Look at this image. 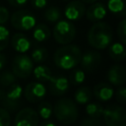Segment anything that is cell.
<instances>
[{
  "label": "cell",
  "mask_w": 126,
  "mask_h": 126,
  "mask_svg": "<svg viewBox=\"0 0 126 126\" xmlns=\"http://www.w3.org/2000/svg\"><path fill=\"white\" fill-rule=\"evenodd\" d=\"M82 50L76 44H64L58 48L53 56L54 63L63 70H71L75 68L81 60Z\"/></svg>",
  "instance_id": "cell-1"
},
{
  "label": "cell",
  "mask_w": 126,
  "mask_h": 126,
  "mask_svg": "<svg viewBox=\"0 0 126 126\" xmlns=\"http://www.w3.org/2000/svg\"><path fill=\"white\" fill-rule=\"evenodd\" d=\"M112 41V29L104 22H95L89 30L88 42L94 49L101 50L109 46Z\"/></svg>",
  "instance_id": "cell-2"
},
{
  "label": "cell",
  "mask_w": 126,
  "mask_h": 126,
  "mask_svg": "<svg viewBox=\"0 0 126 126\" xmlns=\"http://www.w3.org/2000/svg\"><path fill=\"white\" fill-rule=\"evenodd\" d=\"M53 113L56 119L64 125L73 124L77 120L79 114L76 103L71 98L67 97L60 98L55 102Z\"/></svg>",
  "instance_id": "cell-3"
},
{
  "label": "cell",
  "mask_w": 126,
  "mask_h": 126,
  "mask_svg": "<svg viewBox=\"0 0 126 126\" xmlns=\"http://www.w3.org/2000/svg\"><path fill=\"white\" fill-rule=\"evenodd\" d=\"M23 95V88L19 84H12L8 90H0V101L8 111H15L20 106V101Z\"/></svg>",
  "instance_id": "cell-4"
},
{
  "label": "cell",
  "mask_w": 126,
  "mask_h": 126,
  "mask_svg": "<svg viewBox=\"0 0 126 126\" xmlns=\"http://www.w3.org/2000/svg\"><path fill=\"white\" fill-rule=\"evenodd\" d=\"M52 35L55 41L59 44H68L75 39L76 28L72 22L68 20H59L55 23Z\"/></svg>",
  "instance_id": "cell-5"
},
{
  "label": "cell",
  "mask_w": 126,
  "mask_h": 126,
  "mask_svg": "<svg viewBox=\"0 0 126 126\" xmlns=\"http://www.w3.org/2000/svg\"><path fill=\"white\" fill-rule=\"evenodd\" d=\"M102 116L106 126H126V112L121 105H108L103 109Z\"/></svg>",
  "instance_id": "cell-6"
},
{
  "label": "cell",
  "mask_w": 126,
  "mask_h": 126,
  "mask_svg": "<svg viewBox=\"0 0 126 126\" xmlns=\"http://www.w3.org/2000/svg\"><path fill=\"white\" fill-rule=\"evenodd\" d=\"M33 69V62L30 56L25 53H20L13 59L12 62V72L17 78L26 79L32 73Z\"/></svg>",
  "instance_id": "cell-7"
},
{
  "label": "cell",
  "mask_w": 126,
  "mask_h": 126,
  "mask_svg": "<svg viewBox=\"0 0 126 126\" xmlns=\"http://www.w3.org/2000/svg\"><path fill=\"white\" fill-rule=\"evenodd\" d=\"M11 25L19 31H30L36 25L35 17L28 10H19L12 14Z\"/></svg>",
  "instance_id": "cell-8"
},
{
  "label": "cell",
  "mask_w": 126,
  "mask_h": 126,
  "mask_svg": "<svg viewBox=\"0 0 126 126\" xmlns=\"http://www.w3.org/2000/svg\"><path fill=\"white\" fill-rule=\"evenodd\" d=\"M39 117L32 107H25L18 111L14 119V126H38Z\"/></svg>",
  "instance_id": "cell-9"
},
{
  "label": "cell",
  "mask_w": 126,
  "mask_h": 126,
  "mask_svg": "<svg viewBox=\"0 0 126 126\" xmlns=\"http://www.w3.org/2000/svg\"><path fill=\"white\" fill-rule=\"evenodd\" d=\"M25 98L29 102H38L46 94V88L40 82H32L25 87L23 90Z\"/></svg>",
  "instance_id": "cell-10"
},
{
  "label": "cell",
  "mask_w": 126,
  "mask_h": 126,
  "mask_svg": "<svg viewBox=\"0 0 126 126\" xmlns=\"http://www.w3.org/2000/svg\"><path fill=\"white\" fill-rule=\"evenodd\" d=\"M86 10V5L81 0H73L65 6L64 16L70 22L79 21L85 16Z\"/></svg>",
  "instance_id": "cell-11"
},
{
  "label": "cell",
  "mask_w": 126,
  "mask_h": 126,
  "mask_svg": "<svg viewBox=\"0 0 126 126\" xmlns=\"http://www.w3.org/2000/svg\"><path fill=\"white\" fill-rule=\"evenodd\" d=\"M101 62V55L99 52L94 50H89L85 53H82L80 64L82 69L87 72H93L95 70Z\"/></svg>",
  "instance_id": "cell-12"
},
{
  "label": "cell",
  "mask_w": 126,
  "mask_h": 126,
  "mask_svg": "<svg viewBox=\"0 0 126 126\" xmlns=\"http://www.w3.org/2000/svg\"><path fill=\"white\" fill-rule=\"evenodd\" d=\"M49 83V92L52 95L61 96L66 94L69 89V80L64 76H52Z\"/></svg>",
  "instance_id": "cell-13"
},
{
  "label": "cell",
  "mask_w": 126,
  "mask_h": 126,
  "mask_svg": "<svg viewBox=\"0 0 126 126\" xmlns=\"http://www.w3.org/2000/svg\"><path fill=\"white\" fill-rule=\"evenodd\" d=\"M106 79L112 86H122L126 81L125 77V68L120 64H115L111 66L106 74Z\"/></svg>",
  "instance_id": "cell-14"
},
{
  "label": "cell",
  "mask_w": 126,
  "mask_h": 126,
  "mask_svg": "<svg viewBox=\"0 0 126 126\" xmlns=\"http://www.w3.org/2000/svg\"><path fill=\"white\" fill-rule=\"evenodd\" d=\"M87 19L90 22H99L106 16V8L101 2H94L92 5L86 10Z\"/></svg>",
  "instance_id": "cell-15"
},
{
  "label": "cell",
  "mask_w": 126,
  "mask_h": 126,
  "mask_svg": "<svg viewBox=\"0 0 126 126\" xmlns=\"http://www.w3.org/2000/svg\"><path fill=\"white\" fill-rule=\"evenodd\" d=\"M93 94L99 101H108L114 94L113 88L107 83H98L94 87Z\"/></svg>",
  "instance_id": "cell-16"
},
{
  "label": "cell",
  "mask_w": 126,
  "mask_h": 126,
  "mask_svg": "<svg viewBox=\"0 0 126 126\" xmlns=\"http://www.w3.org/2000/svg\"><path fill=\"white\" fill-rule=\"evenodd\" d=\"M11 45L19 53H26L31 48V40L24 33H15L11 39Z\"/></svg>",
  "instance_id": "cell-17"
},
{
  "label": "cell",
  "mask_w": 126,
  "mask_h": 126,
  "mask_svg": "<svg viewBox=\"0 0 126 126\" xmlns=\"http://www.w3.org/2000/svg\"><path fill=\"white\" fill-rule=\"evenodd\" d=\"M108 55L112 60H114L116 62L123 61L125 59V55H126L124 44L121 42H114L112 44H109Z\"/></svg>",
  "instance_id": "cell-18"
},
{
  "label": "cell",
  "mask_w": 126,
  "mask_h": 126,
  "mask_svg": "<svg viewBox=\"0 0 126 126\" xmlns=\"http://www.w3.org/2000/svg\"><path fill=\"white\" fill-rule=\"evenodd\" d=\"M51 36V32L50 29L44 25V24H38L33 27V32H32V37L34 40L37 42H43L49 39Z\"/></svg>",
  "instance_id": "cell-19"
},
{
  "label": "cell",
  "mask_w": 126,
  "mask_h": 126,
  "mask_svg": "<svg viewBox=\"0 0 126 126\" xmlns=\"http://www.w3.org/2000/svg\"><path fill=\"white\" fill-rule=\"evenodd\" d=\"M32 73H33V76H34L35 80L37 82H40V83L48 82L50 80V78L52 77L50 68L45 66V65L36 66L35 68L32 69Z\"/></svg>",
  "instance_id": "cell-20"
},
{
  "label": "cell",
  "mask_w": 126,
  "mask_h": 126,
  "mask_svg": "<svg viewBox=\"0 0 126 126\" xmlns=\"http://www.w3.org/2000/svg\"><path fill=\"white\" fill-rule=\"evenodd\" d=\"M107 8L112 14L124 17L126 12V0H108Z\"/></svg>",
  "instance_id": "cell-21"
},
{
  "label": "cell",
  "mask_w": 126,
  "mask_h": 126,
  "mask_svg": "<svg viewBox=\"0 0 126 126\" xmlns=\"http://www.w3.org/2000/svg\"><path fill=\"white\" fill-rule=\"evenodd\" d=\"M92 96L93 93L88 87H80L76 90L74 94L75 102H77L78 104H86L91 100Z\"/></svg>",
  "instance_id": "cell-22"
},
{
  "label": "cell",
  "mask_w": 126,
  "mask_h": 126,
  "mask_svg": "<svg viewBox=\"0 0 126 126\" xmlns=\"http://www.w3.org/2000/svg\"><path fill=\"white\" fill-rule=\"evenodd\" d=\"M104 107L99 102H89L86 105V113L91 118H100L102 116Z\"/></svg>",
  "instance_id": "cell-23"
},
{
  "label": "cell",
  "mask_w": 126,
  "mask_h": 126,
  "mask_svg": "<svg viewBox=\"0 0 126 126\" xmlns=\"http://www.w3.org/2000/svg\"><path fill=\"white\" fill-rule=\"evenodd\" d=\"M37 115L43 120H48L53 114V106L48 101H41L37 106Z\"/></svg>",
  "instance_id": "cell-24"
},
{
  "label": "cell",
  "mask_w": 126,
  "mask_h": 126,
  "mask_svg": "<svg viewBox=\"0 0 126 126\" xmlns=\"http://www.w3.org/2000/svg\"><path fill=\"white\" fill-rule=\"evenodd\" d=\"M86 73L83 69H74L69 76V83L73 86H80L85 82Z\"/></svg>",
  "instance_id": "cell-25"
},
{
  "label": "cell",
  "mask_w": 126,
  "mask_h": 126,
  "mask_svg": "<svg viewBox=\"0 0 126 126\" xmlns=\"http://www.w3.org/2000/svg\"><path fill=\"white\" fill-rule=\"evenodd\" d=\"M44 19L49 23H56L61 19V11L58 7L50 6L44 12Z\"/></svg>",
  "instance_id": "cell-26"
},
{
  "label": "cell",
  "mask_w": 126,
  "mask_h": 126,
  "mask_svg": "<svg viewBox=\"0 0 126 126\" xmlns=\"http://www.w3.org/2000/svg\"><path fill=\"white\" fill-rule=\"evenodd\" d=\"M48 57V51L44 47H36L32 50L31 59L34 63H42Z\"/></svg>",
  "instance_id": "cell-27"
},
{
  "label": "cell",
  "mask_w": 126,
  "mask_h": 126,
  "mask_svg": "<svg viewBox=\"0 0 126 126\" xmlns=\"http://www.w3.org/2000/svg\"><path fill=\"white\" fill-rule=\"evenodd\" d=\"M16 76L11 71H3L0 75V84L4 88H8L12 84L16 83Z\"/></svg>",
  "instance_id": "cell-28"
},
{
  "label": "cell",
  "mask_w": 126,
  "mask_h": 126,
  "mask_svg": "<svg viewBox=\"0 0 126 126\" xmlns=\"http://www.w3.org/2000/svg\"><path fill=\"white\" fill-rule=\"evenodd\" d=\"M9 39H10L9 30L3 25H0V51L4 50L8 46Z\"/></svg>",
  "instance_id": "cell-29"
},
{
  "label": "cell",
  "mask_w": 126,
  "mask_h": 126,
  "mask_svg": "<svg viewBox=\"0 0 126 126\" xmlns=\"http://www.w3.org/2000/svg\"><path fill=\"white\" fill-rule=\"evenodd\" d=\"M117 35L121 43H126V21L123 19L117 26Z\"/></svg>",
  "instance_id": "cell-30"
},
{
  "label": "cell",
  "mask_w": 126,
  "mask_h": 126,
  "mask_svg": "<svg viewBox=\"0 0 126 126\" xmlns=\"http://www.w3.org/2000/svg\"><path fill=\"white\" fill-rule=\"evenodd\" d=\"M11 125V116L7 109L0 107V126H10Z\"/></svg>",
  "instance_id": "cell-31"
},
{
  "label": "cell",
  "mask_w": 126,
  "mask_h": 126,
  "mask_svg": "<svg viewBox=\"0 0 126 126\" xmlns=\"http://www.w3.org/2000/svg\"><path fill=\"white\" fill-rule=\"evenodd\" d=\"M115 99L118 101V103L125 104V102H126V90H125V87L123 85L119 86V88L116 90V92H115Z\"/></svg>",
  "instance_id": "cell-32"
},
{
  "label": "cell",
  "mask_w": 126,
  "mask_h": 126,
  "mask_svg": "<svg viewBox=\"0 0 126 126\" xmlns=\"http://www.w3.org/2000/svg\"><path fill=\"white\" fill-rule=\"evenodd\" d=\"M80 126H102V123L96 119V118H84L81 123H80Z\"/></svg>",
  "instance_id": "cell-33"
},
{
  "label": "cell",
  "mask_w": 126,
  "mask_h": 126,
  "mask_svg": "<svg viewBox=\"0 0 126 126\" xmlns=\"http://www.w3.org/2000/svg\"><path fill=\"white\" fill-rule=\"evenodd\" d=\"M10 18L9 10L6 7H0V25H4Z\"/></svg>",
  "instance_id": "cell-34"
},
{
  "label": "cell",
  "mask_w": 126,
  "mask_h": 126,
  "mask_svg": "<svg viewBox=\"0 0 126 126\" xmlns=\"http://www.w3.org/2000/svg\"><path fill=\"white\" fill-rule=\"evenodd\" d=\"M31 2L36 9H42L47 5V0H31Z\"/></svg>",
  "instance_id": "cell-35"
},
{
  "label": "cell",
  "mask_w": 126,
  "mask_h": 126,
  "mask_svg": "<svg viewBox=\"0 0 126 126\" xmlns=\"http://www.w3.org/2000/svg\"><path fill=\"white\" fill-rule=\"evenodd\" d=\"M28 0H7V2L13 7H21L27 3Z\"/></svg>",
  "instance_id": "cell-36"
},
{
  "label": "cell",
  "mask_w": 126,
  "mask_h": 126,
  "mask_svg": "<svg viewBox=\"0 0 126 126\" xmlns=\"http://www.w3.org/2000/svg\"><path fill=\"white\" fill-rule=\"evenodd\" d=\"M5 64H6V57H5L4 54L0 53V70L3 69V67L5 66Z\"/></svg>",
  "instance_id": "cell-37"
},
{
  "label": "cell",
  "mask_w": 126,
  "mask_h": 126,
  "mask_svg": "<svg viewBox=\"0 0 126 126\" xmlns=\"http://www.w3.org/2000/svg\"><path fill=\"white\" fill-rule=\"evenodd\" d=\"M40 126H57L54 122H52V121H49V120H45L44 122H42L41 124H40Z\"/></svg>",
  "instance_id": "cell-38"
},
{
  "label": "cell",
  "mask_w": 126,
  "mask_h": 126,
  "mask_svg": "<svg viewBox=\"0 0 126 126\" xmlns=\"http://www.w3.org/2000/svg\"><path fill=\"white\" fill-rule=\"evenodd\" d=\"M84 4H92V3H94V2H95L96 0H81Z\"/></svg>",
  "instance_id": "cell-39"
},
{
  "label": "cell",
  "mask_w": 126,
  "mask_h": 126,
  "mask_svg": "<svg viewBox=\"0 0 126 126\" xmlns=\"http://www.w3.org/2000/svg\"><path fill=\"white\" fill-rule=\"evenodd\" d=\"M62 1H70V0H62Z\"/></svg>",
  "instance_id": "cell-40"
}]
</instances>
